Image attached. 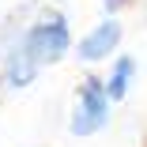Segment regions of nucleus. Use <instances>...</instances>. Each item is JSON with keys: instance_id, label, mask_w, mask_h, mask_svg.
I'll list each match as a JSON object with an SVG mask.
<instances>
[{"instance_id": "f03ea898", "label": "nucleus", "mask_w": 147, "mask_h": 147, "mask_svg": "<svg viewBox=\"0 0 147 147\" xmlns=\"http://www.w3.org/2000/svg\"><path fill=\"white\" fill-rule=\"evenodd\" d=\"M109 109H113V98L106 94V79L98 76H87L79 87H76V106H72V117H68V132L87 140L109 125Z\"/></svg>"}, {"instance_id": "7ed1b4c3", "label": "nucleus", "mask_w": 147, "mask_h": 147, "mask_svg": "<svg viewBox=\"0 0 147 147\" xmlns=\"http://www.w3.org/2000/svg\"><path fill=\"white\" fill-rule=\"evenodd\" d=\"M121 38H125L121 19H117V15H106L98 26H91V30L76 42V61L79 64H102V61H109V57L117 53Z\"/></svg>"}, {"instance_id": "20e7f679", "label": "nucleus", "mask_w": 147, "mask_h": 147, "mask_svg": "<svg viewBox=\"0 0 147 147\" xmlns=\"http://www.w3.org/2000/svg\"><path fill=\"white\" fill-rule=\"evenodd\" d=\"M38 72H42V64L26 53L23 42H15L11 53L4 57V83L11 87V91H23V87H30V83L38 79Z\"/></svg>"}, {"instance_id": "f257e3e1", "label": "nucleus", "mask_w": 147, "mask_h": 147, "mask_svg": "<svg viewBox=\"0 0 147 147\" xmlns=\"http://www.w3.org/2000/svg\"><path fill=\"white\" fill-rule=\"evenodd\" d=\"M19 42H23L26 53H30L34 61L45 68V64H57V61H61V57L72 49V26H68V19H64L61 11L45 8V11L23 30Z\"/></svg>"}, {"instance_id": "39448f33", "label": "nucleus", "mask_w": 147, "mask_h": 147, "mask_svg": "<svg viewBox=\"0 0 147 147\" xmlns=\"http://www.w3.org/2000/svg\"><path fill=\"white\" fill-rule=\"evenodd\" d=\"M132 83H136V57H117L113 61V68H109V76H106V94L113 98V102H125L128 98V91H132Z\"/></svg>"}, {"instance_id": "423d86ee", "label": "nucleus", "mask_w": 147, "mask_h": 147, "mask_svg": "<svg viewBox=\"0 0 147 147\" xmlns=\"http://www.w3.org/2000/svg\"><path fill=\"white\" fill-rule=\"evenodd\" d=\"M102 4H106V11H109V15H117V11L128 4V0H102Z\"/></svg>"}]
</instances>
